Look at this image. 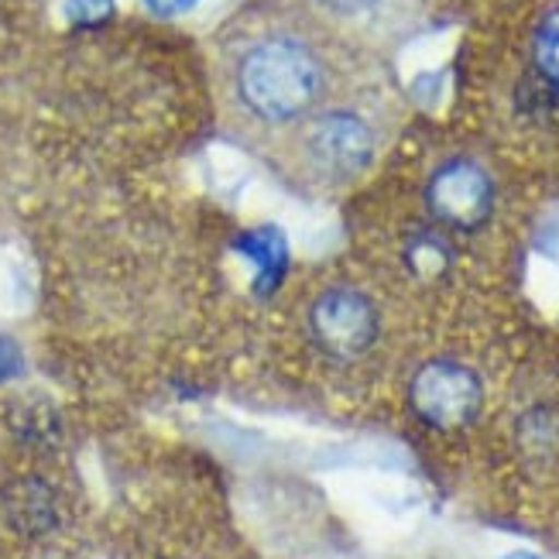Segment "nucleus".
Returning a JSON list of instances; mask_svg holds the SVG:
<instances>
[{
	"label": "nucleus",
	"instance_id": "13",
	"mask_svg": "<svg viewBox=\"0 0 559 559\" xmlns=\"http://www.w3.org/2000/svg\"><path fill=\"white\" fill-rule=\"evenodd\" d=\"M504 559H539V556H532V552H512V556H504Z\"/></svg>",
	"mask_w": 559,
	"mask_h": 559
},
{
	"label": "nucleus",
	"instance_id": "1",
	"mask_svg": "<svg viewBox=\"0 0 559 559\" xmlns=\"http://www.w3.org/2000/svg\"><path fill=\"white\" fill-rule=\"evenodd\" d=\"M368 83L354 45L302 0H254L213 35V96L221 124L269 155L312 114Z\"/></svg>",
	"mask_w": 559,
	"mask_h": 559
},
{
	"label": "nucleus",
	"instance_id": "5",
	"mask_svg": "<svg viewBox=\"0 0 559 559\" xmlns=\"http://www.w3.org/2000/svg\"><path fill=\"white\" fill-rule=\"evenodd\" d=\"M408 408L429 429H464L484 408V381L464 360L432 357L408 381Z\"/></svg>",
	"mask_w": 559,
	"mask_h": 559
},
{
	"label": "nucleus",
	"instance_id": "4",
	"mask_svg": "<svg viewBox=\"0 0 559 559\" xmlns=\"http://www.w3.org/2000/svg\"><path fill=\"white\" fill-rule=\"evenodd\" d=\"M302 330L309 347L320 357L333 364H354L378 347L381 309L357 285H326L309 299Z\"/></svg>",
	"mask_w": 559,
	"mask_h": 559
},
{
	"label": "nucleus",
	"instance_id": "8",
	"mask_svg": "<svg viewBox=\"0 0 559 559\" xmlns=\"http://www.w3.org/2000/svg\"><path fill=\"white\" fill-rule=\"evenodd\" d=\"M402 261L416 278L436 282L440 275H447L453 264V240H450V234L436 230L432 224L416 227L402 245Z\"/></svg>",
	"mask_w": 559,
	"mask_h": 559
},
{
	"label": "nucleus",
	"instance_id": "3",
	"mask_svg": "<svg viewBox=\"0 0 559 559\" xmlns=\"http://www.w3.org/2000/svg\"><path fill=\"white\" fill-rule=\"evenodd\" d=\"M419 200L426 224L450 237L480 234L495 221L498 210V179L495 168L474 152L440 155L423 179Z\"/></svg>",
	"mask_w": 559,
	"mask_h": 559
},
{
	"label": "nucleus",
	"instance_id": "2",
	"mask_svg": "<svg viewBox=\"0 0 559 559\" xmlns=\"http://www.w3.org/2000/svg\"><path fill=\"white\" fill-rule=\"evenodd\" d=\"M388 134H392V110L384 93L374 90V83H360L320 114H312L264 158L296 189L312 197H333L371 173Z\"/></svg>",
	"mask_w": 559,
	"mask_h": 559
},
{
	"label": "nucleus",
	"instance_id": "11",
	"mask_svg": "<svg viewBox=\"0 0 559 559\" xmlns=\"http://www.w3.org/2000/svg\"><path fill=\"white\" fill-rule=\"evenodd\" d=\"M200 0H144V8H148L152 14L158 17H176V14H186L197 8Z\"/></svg>",
	"mask_w": 559,
	"mask_h": 559
},
{
	"label": "nucleus",
	"instance_id": "10",
	"mask_svg": "<svg viewBox=\"0 0 559 559\" xmlns=\"http://www.w3.org/2000/svg\"><path fill=\"white\" fill-rule=\"evenodd\" d=\"M21 371V350L8 336H0V381H11Z\"/></svg>",
	"mask_w": 559,
	"mask_h": 559
},
{
	"label": "nucleus",
	"instance_id": "7",
	"mask_svg": "<svg viewBox=\"0 0 559 559\" xmlns=\"http://www.w3.org/2000/svg\"><path fill=\"white\" fill-rule=\"evenodd\" d=\"M525 62H528V80L546 100L559 104V0L536 14L525 38Z\"/></svg>",
	"mask_w": 559,
	"mask_h": 559
},
{
	"label": "nucleus",
	"instance_id": "9",
	"mask_svg": "<svg viewBox=\"0 0 559 559\" xmlns=\"http://www.w3.org/2000/svg\"><path fill=\"white\" fill-rule=\"evenodd\" d=\"M8 512L21 532H35L38 536V532H48L56 525L59 504L45 480H21L8 498Z\"/></svg>",
	"mask_w": 559,
	"mask_h": 559
},
{
	"label": "nucleus",
	"instance_id": "6",
	"mask_svg": "<svg viewBox=\"0 0 559 559\" xmlns=\"http://www.w3.org/2000/svg\"><path fill=\"white\" fill-rule=\"evenodd\" d=\"M326 28L350 45L384 41L405 28L408 0H302Z\"/></svg>",
	"mask_w": 559,
	"mask_h": 559
},
{
	"label": "nucleus",
	"instance_id": "12",
	"mask_svg": "<svg viewBox=\"0 0 559 559\" xmlns=\"http://www.w3.org/2000/svg\"><path fill=\"white\" fill-rule=\"evenodd\" d=\"M107 8H110V0H69V11H72V17H80V21H93V17H100Z\"/></svg>",
	"mask_w": 559,
	"mask_h": 559
}]
</instances>
